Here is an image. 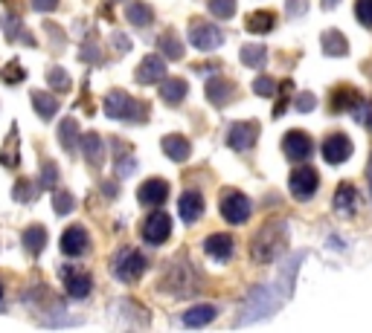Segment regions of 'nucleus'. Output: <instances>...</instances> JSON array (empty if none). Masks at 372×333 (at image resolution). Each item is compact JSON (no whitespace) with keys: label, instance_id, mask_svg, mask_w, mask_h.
I'll list each match as a JSON object with an SVG mask.
<instances>
[{"label":"nucleus","instance_id":"obj_48","mask_svg":"<svg viewBox=\"0 0 372 333\" xmlns=\"http://www.w3.org/2000/svg\"><path fill=\"white\" fill-rule=\"evenodd\" d=\"M32 9L35 12H53V9H58V0H32Z\"/></svg>","mask_w":372,"mask_h":333},{"label":"nucleus","instance_id":"obj_44","mask_svg":"<svg viewBox=\"0 0 372 333\" xmlns=\"http://www.w3.org/2000/svg\"><path fill=\"white\" fill-rule=\"evenodd\" d=\"M314 105H317V99H314L312 93H300V96H297V110H300V113L314 110Z\"/></svg>","mask_w":372,"mask_h":333},{"label":"nucleus","instance_id":"obj_9","mask_svg":"<svg viewBox=\"0 0 372 333\" xmlns=\"http://www.w3.org/2000/svg\"><path fill=\"white\" fill-rule=\"evenodd\" d=\"M189 41L192 46H198L201 53H209V49H218L224 44V35L218 26H209V24H192L189 29Z\"/></svg>","mask_w":372,"mask_h":333},{"label":"nucleus","instance_id":"obj_27","mask_svg":"<svg viewBox=\"0 0 372 333\" xmlns=\"http://www.w3.org/2000/svg\"><path fill=\"white\" fill-rule=\"evenodd\" d=\"M32 108H35V113L41 116V119H44V122H50V119H53V116L58 113V102H56V99H53V96H47V93H41V90H35V93H32Z\"/></svg>","mask_w":372,"mask_h":333},{"label":"nucleus","instance_id":"obj_52","mask_svg":"<svg viewBox=\"0 0 372 333\" xmlns=\"http://www.w3.org/2000/svg\"><path fill=\"white\" fill-rule=\"evenodd\" d=\"M0 298H3V284H0Z\"/></svg>","mask_w":372,"mask_h":333},{"label":"nucleus","instance_id":"obj_31","mask_svg":"<svg viewBox=\"0 0 372 333\" xmlns=\"http://www.w3.org/2000/svg\"><path fill=\"white\" fill-rule=\"evenodd\" d=\"M157 46H160V53H163L166 58H172V61L184 58V44H181V38H177L175 32H166V35L157 41Z\"/></svg>","mask_w":372,"mask_h":333},{"label":"nucleus","instance_id":"obj_22","mask_svg":"<svg viewBox=\"0 0 372 333\" xmlns=\"http://www.w3.org/2000/svg\"><path fill=\"white\" fill-rule=\"evenodd\" d=\"M58 142L67 154H76L79 151V142H82V133H79V125L73 119H64L58 125Z\"/></svg>","mask_w":372,"mask_h":333},{"label":"nucleus","instance_id":"obj_7","mask_svg":"<svg viewBox=\"0 0 372 333\" xmlns=\"http://www.w3.org/2000/svg\"><path fill=\"white\" fill-rule=\"evenodd\" d=\"M172 235V218L166 212H154V214H149L145 218V223H143V241H149V244H163L166 238Z\"/></svg>","mask_w":372,"mask_h":333},{"label":"nucleus","instance_id":"obj_50","mask_svg":"<svg viewBox=\"0 0 372 333\" xmlns=\"http://www.w3.org/2000/svg\"><path fill=\"white\" fill-rule=\"evenodd\" d=\"M366 180H369V191H372V157H369V169H366Z\"/></svg>","mask_w":372,"mask_h":333},{"label":"nucleus","instance_id":"obj_43","mask_svg":"<svg viewBox=\"0 0 372 333\" xmlns=\"http://www.w3.org/2000/svg\"><path fill=\"white\" fill-rule=\"evenodd\" d=\"M56 182H58V169H56V162H47L44 169H41V186H44V189H56Z\"/></svg>","mask_w":372,"mask_h":333},{"label":"nucleus","instance_id":"obj_35","mask_svg":"<svg viewBox=\"0 0 372 333\" xmlns=\"http://www.w3.org/2000/svg\"><path fill=\"white\" fill-rule=\"evenodd\" d=\"M207 9H209V15L227 21V18H233V15H236V0H207Z\"/></svg>","mask_w":372,"mask_h":333},{"label":"nucleus","instance_id":"obj_36","mask_svg":"<svg viewBox=\"0 0 372 333\" xmlns=\"http://www.w3.org/2000/svg\"><path fill=\"white\" fill-rule=\"evenodd\" d=\"M15 142H18V130H9V142H6V148L0 151V162L6 165V169H15L18 165V148H15Z\"/></svg>","mask_w":372,"mask_h":333},{"label":"nucleus","instance_id":"obj_34","mask_svg":"<svg viewBox=\"0 0 372 333\" xmlns=\"http://www.w3.org/2000/svg\"><path fill=\"white\" fill-rule=\"evenodd\" d=\"M0 24H3V29H6V38H12V41H15V38H24L29 46L35 44V41H32L29 35H24L26 29H24V24H21L18 18H15V15H3V18H0Z\"/></svg>","mask_w":372,"mask_h":333},{"label":"nucleus","instance_id":"obj_19","mask_svg":"<svg viewBox=\"0 0 372 333\" xmlns=\"http://www.w3.org/2000/svg\"><path fill=\"white\" fill-rule=\"evenodd\" d=\"M233 85H230V81L227 78H209L207 81V99H209V102H213L216 108H224V105H227L230 102V99H233Z\"/></svg>","mask_w":372,"mask_h":333},{"label":"nucleus","instance_id":"obj_37","mask_svg":"<svg viewBox=\"0 0 372 333\" xmlns=\"http://www.w3.org/2000/svg\"><path fill=\"white\" fill-rule=\"evenodd\" d=\"M0 78H3L6 85H18L21 78H26V70H24V67H21L18 61H9V64L3 67V70H0Z\"/></svg>","mask_w":372,"mask_h":333},{"label":"nucleus","instance_id":"obj_23","mask_svg":"<svg viewBox=\"0 0 372 333\" xmlns=\"http://www.w3.org/2000/svg\"><path fill=\"white\" fill-rule=\"evenodd\" d=\"M79 148H82V154L90 165H102V157H105V148H102V137L99 133H85L82 142H79Z\"/></svg>","mask_w":372,"mask_h":333},{"label":"nucleus","instance_id":"obj_40","mask_svg":"<svg viewBox=\"0 0 372 333\" xmlns=\"http://www.w3.org/2000/svg\"><path fill=\"white\" fill-rule=\"evenodd\" d=\"M73 206H76V200L70 197V191H56V194H53V209H56V214H70Z\"/></svg>","mask_w":372,"mask_h":333},{"label":"nucleus","instance_id":"obj_1","mask_svg":"<svg viewBox=\"0 0 372 333\" xmlns=\"http://www.w3.org/2000/svg\"><path fill=\"white\" fill-rule=\"evenodd\" d=\"M285 241H288V226H285L282 221L265 223V226L253 235V244H250L253 261H256V264H273V261L282 255Z\"/></svg>","mask_w":372,"mask_h":333},{"label":"nucleus","instance_id":"obj_26","mask_svg":"<svg viewBox=\"0 0 372 333\" xmlns=\"http://www.w3.org/2000/svg\"><path fill=\"white\" fill-rule=\"evenodd\" d=\"M355 203H358V194H355V186L352 182H341L334 191V209L341 214H352L355 212Z\"/></svg>","mask_w":372,"mask_h":333},{"label":"nucleus","instance_id":"obj_38","mask_svg":"<svg viewBox=\"0 0 372 333\" xmlns=\"http://www.w3.org/2000/svg\"><path fill=\"white\" fill-rule=\"evenodd\" d=\"M114 165H117V174H120V177H131V174L137 171V160H134L131 151H122V154L117 157Z\"/></svg>","mask_w":372,"mask_h":333},{"label":"nucleus","instance_id":"obj_15","mask_svg":"<svg viewBox=\"0 0 372 333\" xmlns=\"http://www.w3.org/2000/svg\"><path fill=\"white\" fill-rule=\"evenodd\" d=\"M166 78V61L160 56H145L137 67V81H143V85H154V81Z\"/></svg>","mask_w":372,"mask_h":333},{"label":"nucleus","instance_id":"obj_51","mask_svg":"<svg viewBox=\"0 0 372 333\" xmlns=\"http://www.w3.org/2000/svg\"><path fill=\"white\" fill-rule=\"evenodd\" d=\"M366 122H369V128H372V113H369V119H366Z\"/></svg>","mask_w":372,"mask_h":333},{"label":"nucleus","instance_id":"obj_14","mask_svg":"<svg viewBox=\"0 0 372 333\" xmlns=\"http://www.w3.org/2000/svg\"><path fill=\"white\" fill-rule=\"evenodd\" d=\"M61 253L64 255H82L88 253V232L82 226H70V229H64V235H61Z\"/></svg>","mask_w":372,"mask_h":333},{"label":"nucleus","instance_id":"obj_30","mask_svg":"<svg viewBox=\"0 0 372 333\" xmlns=\"http://www.w3.org/2000/svg\"><path fill=\"white\" fill-rule=\"evenodd\" d=\"M273 24H277V18H273L270 12H253L248 18V32H253V35H268Z\"/></svg>","mask_w":372,"mask_h":333},{"label":"nucleus","instance_id":"obj_24","mask_svg":"<svg viewBox=\"0 0 372 333\" xmlns=\"http://www.w3.org/2000/svg\"><path fill=\"white\" fill-rule=\"evenodd\" d=\"M186 90L189 87H186L184 78H163V85H160V99H163L166 105H181Z\"/></svg>","mask_w":372,"mask_h":333},{"label":"nucleus","instance_id":"obj_45","mask_svg":"<svg viewBox=\"0 0 372 333\" xmlns=\"http://www.w3.org/2000/svg\"><path fill=\"white\" fill-rule=\"evenodd\" d=\"M32 197H35V194H32V182H18V186H15V200H21V203H24V200H26V203H29V200Z\"/></svg>","mask_w":372,"mask_h":333},{"label":"nucleus","instance_id":"obj_46","mask_svg":"<svg viewBox=\"0 0 372 333\" xmlns=\"http://www.w3.org/2000/svg\"><path fill=\"white\" fill-rule=\"evenodd\" d=\"M288 15H294V18H300V15H305V9H309V0H288Z\"/></svg>","mask_w":372,"mask_h":333},{"label":"nucleus","instance_id":"obj_17","mask_svg":"<svg viewBox=\"0 0 372 333\" xmlns=\"http://www.w3.org/2000/svg\"><path fill=\"white\" fill-rule=\"evenodd\" d=\"M204 249H207V255L209 258H216V261H227L230 255H233V249H236V244H233V238L230 235H209L207 241H204Z\"/></svg>","mask_w":372,"mask_h":333},{"label":"nucleus","instance_id":"obj_21","mask_svg":"<svg viewBox=\"0 0 372 333\" xmlns=\"http://www.w3.org/2000/svg\"><path fill=\"white\" fill-rule=\"evenodd\" d=\"M320 44H323V53L332 56V58H341V56L349 53V41H346L337 29H326V32H323Z\"/></svg>","mask_w":372,"mask_h":333},{"label":"nucleus","instance_id":"obj_41","mask_svg":"<svg viewBox=\"0 0 372 333\" xmlns=\"http://www.w3.org/2000/svg\"><path fill=\"white\" fill-rule=\"evenodd\" d=\"M355 18L364 26H372V0H355Z\"/></svg>","mask_w":372,"mask_h":333},{"label":"nucleus","instance_id":"obj_2","mask_svg":"<svg viewBox=\"0 0 372 333\" xmlns=\"http://www.w3.org/2000/svg\"><path fill=\"white\" fill-rule=\"evenodd\" d=\"M282 305V293L273 290V287H253L248 302H245V313L238 316V325H250V322H259L265 319V316H270L273 310H277Z\"/></svg>","mask_w":372,"mask_h":333},{"label":"nucleus","instance_id":"obj_20","mask_svg":"<svg viewBox=\"0 0 372 333\" xmlns=\"http://www.w3.org/2000/svg\"><path fill=\"white\" fill-rule=\"evenodd\" d=\"M302 258H305V253H294V255H291V261L280 270L277 287H282V296H285V298L294 293V278H297V270H300V261H302Z\"/></svg>","mask_w":372,"mask_h":333},{"label":"nucleus","instance_id":"obj_33","mask_svg":"<svg viewBox=\"0 0 372 333\" xmlns=\"http://www.w3.org/2000/svg\"><path fill=\"white\" fill-rule=\"evenodd\" d=\"M125 18L131 21L134 26H149V24H152V18H154V15H152V9L145 6V3H131V6L125 9Z\"/></svg>","mask_w":372,"mask_h":333},{"label":"nucleus","instance_id":"obj_6","mask_svg":"<svg viewBox=\"0 0 372 333\" xmlns=\"http://www.w3.org/2000/svg\"><path fill=\"white\" fill-rule=\"evenodd\" d=\"M317 186H320V177H317L314 169H309V165H302V169L291 171L288 189H291V194H294L297 200H309V197H314Z\"/></svg>","mask_w":372,"mask_h":333},{"label":"nucleus","instance_id":"obj_3","mask_svg":"<svg viewBox=\"0 0 372 333\" xmlns=\"http://www.w3.org/2000/svg\"><path fill=\"white\" fill-rule=\"evenodd\" d=\"M105 113L111 116V119H122V122H140L149 116V110H145V105L134 102L128 93L122 90H114V93H108L105 99Z\"/></svg>","mask_w":372,"mask_h":333},{"label":"nucleus","instance_id":"obj_4","mask_svg":"<svg viewBox=\"0 0 372 333\" xmlns=\"http://www.w3.org/2000/svg\"><path fill=\"white\" fill-rule=\"evenodd\" d=\"M145 255L143 253H137V249H122V253L114 258V275L120 278V281H137L143 273H145Z\"/></svg>","mask_w":372,"mask_h":333},{"label":"nucleus","instance_id":"obj_10","mask_svg":"<svg viewBox=\"0 0 372 333\" xmlns=\"http://www.w3.org/2000/svg\"><path fill=\"white\" fill-rule=\"evenodd\" d=\"M282 148H285L288 160L302 162V160H309V157H312L314 142H312L309 133H302V130H288V133H285V139H282Z\"/></svg>","mask_w":372,"mask_h":333},{"label":"nucleus","instance_id":"obj_12","mask_svg":"<svg viewBox=\"0 0 372 333\" xmlns=\"http://www.w3.org/2000/svg\"><path fill=\"white\" fill-rule=\"evenodd\" d=\"M61 275H64V290H67L70 298H85L90 293V287H93L90 275L82 273V270H76V266H70V270H61Z\"/></svg>","mask_w":372,"mask_h":333},{"label":"nucleus","instance_id":"obj_47","mask_svg":"<svg viewBox=\"0 0 372 333\" xmlns=\"http://www.w3.org/2000/svg\"><path fill=\"white\" fill-rule=\"evenodd\" d=\"M111 44H114V49H120V53H128V49H131V41H128V38L122 35V32H114Z\"/></svg>","mask_w":372,"mask_h":333},{"label":"nucleus","instance_id":"obj_29","mask_svg":"<svg viewBox=\"0 0 372 333\" xmlns=\"http://www.w3.org/2000/svg\"><path fill=\"white\" fill-rule=\"evenodd\" d=\"M21 241H24V246L29 249L32 255H38L41 249L47 246V229H44V226H29V229H24Z\"/></svg>","mask_w":372,"mask_h":333},{"label":"nucleus","instance_id":"obj_13","mask_svg":"<svg viewBox=\"0 0 372 333\" xmlns=\"http://www.w3.org/2000/svg\"><path fill=\"white\" fill-rule=\"evenodd\" d=\"M169 197V182L166 180H145L137 189V200L143 206H160Z\"/></svg>","mask_w":372,"mask_h":333},{"label":"nucleus","instance_id":"obj_42","mask_svg":"<svg viewBox=\"0 0 372 333\" xmlns=\"http://www.w3.org/2000/svg\"><path fill=\"white\" fill-rule=\"evenodd\" d=\"M253 93H256V96H273V93H277V81L268 78V76L256 78V81H253Z\"/></svg>","mask_w":372,"mask_h":333},{"label":"nucleus","instance_id":"obj_28","mask_svg":"<svg viewBox=\"0 0 372 333\" xmlns=\"http://www.w3.org/2000/svg\"><path fill=\"white\" fill-rule=\"evenodd\" d=\"M241 64L259 70V67L268 64V49H265L262 44H248V46H241Z\"/></svg>","mask_w":372,"mask_h":333},{"label":"nucleus","instance_id":"obj_18","mask_svg":"<svg viewBox=\"0 0 372 333\" xmlns=\"http://www.w3.org/2000/svg\"><path fill=\"white\" fill-rule=\"evenodd\" d=\"M177 212H181V218L186 223H195L201 214H204V197L198 191H184L181 203H177Z\"/></svg>","mask_w":372,"mask_h":333},{"label":"nucleus","instance_id":"obj_32","mask_svg":"<svg viewBox=\"0 0 372 333\" xmlns=\"http://www.w3.org/2000/svg\"><path fill=\"white\" fill-rule=\"evenodd\" d=\"M361 105V96L355 93L352 87H341V90H334L332 96V108L334 110H349V108H358Z\"/></svg>","mask_w":372,"mask_h":333},{"label":"nucleus","instance_id":"obj_16","mask_svg":"<svg viewBox=\"0 0 372 333\" xmlns=\"http://www.w3.org/2000/svg\"><path fill=\"white\" fill-rule=\"evenodd\" d=\"M160 148H163V154L175 162H184L189 154H192V145L186 137H181V133H169V137H163V142H160Z\"/></svg>","mask_w":372,"mask_h":333},{"label":"nucleus","instance_id":"obj_25","mask_svg":"<svg viewBox=\"0 0 372 333\" xmlns=\"http://www.w3.org/2000/svg\"><path fill=\"white\" fill-rule=\"evenodd\" d=\"M216 316H218V310L213 305H198V307H192V310L184 313V325L186 327H204V325L213 322Z\"/></svg>","mask_w":372,"mask_h":333},{"label":"nucleus","instance_id":"obj_11","mask_svg":"<svg viewBox=\"0 0 372 333\" xmlns=\"http://www.w3.org/2000/svg\"><path fill=\"white\" fill-rule=\"evenodd\" d=\"M352 157V139L346 133H332V137L323 142V160L329 165H341Z\"/></svg>","mask_w":372,"mask_h":333},{"label":"nucleus","instance_id":"obj_39","mask_svg":"<svg viewBox=\"0 0 372 333\" xmlns=\"http://www.w3.org/2000/svg\"><path fill=\"white\" fill-rule=\"evenodd\" d=\"M47 81H50V87H53V90H58V93L70 90V78H67V73H64L61 67H53V70L47 73Z\"/></svg>","mask_w":372,"mask_h":333},{"label":"nucleus","instance_id":"obj_5","mask_svg":"<svg viewBox=\"0 0 372 333\" xmlns=\"http://www.w3.org/2000/svg\"><path fill=\"white\" fill-rule=\"evenodd\" d=\"M221 218L227 223H245L250 218V200L241 191H224V197H221Z\"/></svg>","mask_w":372,"mask_h":333},{"label":"nucleus","instance_id":"obj_8","mask_svg":"<svg viewBox=\"0 0 372 333\" xmlns=\"http://www.w3.org/2000/svg\"><path fill=\"white\" fill-rule=\"evenodd\" d=\"M259 139V125L256 122H236L227 130V145L233 151H250Z\"/></svg>","mask_w":372,"mask_h":333},{"label":"nucleus","instance_id":"obj_49","mask_svg":"<svg viewBox=\"0 0 372 333\" xmlns=\"http://www.w3.org/2000/svg\"><path fill=\"white\" fill-rule=\"evenodd\" d=\"M320 3H323V9H334L341 0H320Z\"/></svg>","mask_w":372,"mask_h":333}]
</instances>
